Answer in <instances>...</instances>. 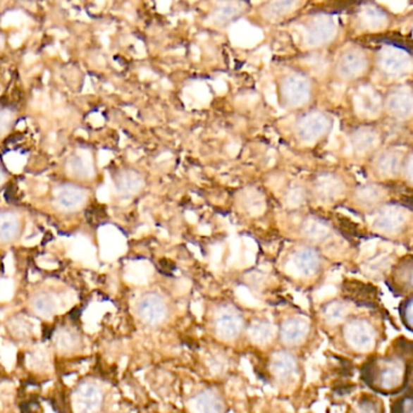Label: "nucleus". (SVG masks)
<instances>
[{"mask_svg":"<svg viewBox=\"0 0 413 413\" xmlns=\"http://www.w3.org/2000/svg\"><path fill=\"white\" fill-rule=\"evenodd\" d=\"M404 362L394 357H376L367 362L362 370V378L367 386L378 393L400 390L405 382Z\"/></svg>","mask_w":413,"mask_h":413,"instance_id":"f257e3e1","label":"nucleus"},{"mask_svg":"<svg viewBox=\"0 0 413 413\" xmlns=\"http://www.w3.org/2000/svg\"><path fill=\"white\" fill-rule=\"evenodd\" d=\"M343 331L348 345L357 350L367 352L375 345V328L365 319H352L347 323Z\"/></svg>","mask_w":413,"mask_h":413,"instance_id":"f03ea898","label":"nucleus"},{"mask_svg":"<svg viewBox=\"0 0 413 413\" xmlns=\"http://www.w3.org/2000/svg\"><path fill=\"white\" fill-rule=\"evenodd\" d=\"M330 128V121L325 114L319 112L308 113L301 116L296 124L298 137L304 142H313L321 137Z\"/></svg>","mask_w":413,"mask_h":413,"instance_id":"7ed1b4c3","label":"nucleus"},{"mask_svg":"<svg viewBox=\"0 0 413 413\" xmlns=\"http://www.w3.org/2000/svg\"><path fill=\"white\" fill-rule=\"evenodd\" d=\"M137 314L144 323L158 325L168 316V306L158 293H146L138 301Z\"/></svg>","mask_w":413,"mask_h":413,"instance_id":"20e7f679","label":"nucleus"},{"mask_svg":"<svg viewBox=\"0 0 413 413\" xmlns=\"http://www.w3.org/2000/svg\"><path fill=\"white\" fill-rule=\"evenodd\" d=\"M244 326V319L240 313L232 307H226L220 310L215 319V332L222 340H235L240 335Z\"/></svg>","mask_w":413,"mask_h":413,"instance_id":"39448f33","label":"nucleus"},{"mask_svg":"<svg viewBox=\"0 0 413 413\" xmlns=\"http://www.w3.org/2000/svg\"><path fill=\"white\" fill-rule=\"evenodd\" d=\"M281 95L286 104L291 107L306 104L310 95L309 80L300 74L290 75L283 82Z\"/></svg>","mask_w":413,"mask_h":413,"instance_id":"423d86ee","label":"nucleus"},{"mask_svg":"<svg viewBox=\"0 0 413 413\" xmlns=\"http://www.w3.org/2000/svg\"><path fill=\"white\" fill-rule=\"evenodd\" d=\"M411 65L409 54L402 49L390 47L384 49L379 56V66L389 77H400L407 73Z\"/></svg>","mask_w":413,"mask_h":413,"instance_id":"0eeeda50","label":"nucleus"},{"mask_svg":"<svg viewBox=\"0 0 413 413\" xmlns=\"http://www.w3.org/2000/svg\"><path fill=\"white\" fill-rule=\"evenodd\" d=\"M336 35V23L328 16H319L307 26V43L313 47L330 42Z\"/></svg>","mask_w":413,"mask_h":413,"instance_id":"6e6552de","label":"nucleus"},{"mask_svg":"<svg viewBox=\"0 0 413 413\" xmlns=\"http://www.w3.org/2000/svg\"><path fill=\"white\" fill-rule=\"evenodd\" d=\"M407 220L405 210L397 205L384 207L376 216L374 227L386 233H395L404 227Z\"/></svg>","mask_w":413,"mask_h":413,"instance_id":"1a4fd4ad","label":"nucleus"},{"mask_svg":"<svg viewBox=\"0 0 413 413\" xmlns=\"http://www.w3.org/2000/svg\"><path fill=\"white\" fill-rule=\"evenodd\" d=\"M78 407L84 413H95L104 402V394L96 384L82 383L75 393Z\"/></svg>","mask_w":413,"mask_h":413,"instance_id":"9d476101","label":"nucleus"},{"mask_svg":"<svg viewBox=\"0 0 413 413\" xmlns=\"http://www.w3.org/2000/svg\"><path fill=\"white\" fill-rule=\"evenodd\" d=\"M271 372L280 382H288L297 372V362L292 354L288 352H276L271 360Z\"/></svg>","mask_w":413,"mask_h":413,"instance_id":"9b49d317","label":"nucleus"},{"mask_svg":"<svg viewBox=\"0 0 413 413\" xmlns=\"http://www.w3.org/2000/svg\"><path fill=\"white\" fill-rule=\"evenodd\" d=\"M55 198L61 209L72 211L82 207L87 199V193L77 185H65L55 190Z\"/></svg>","mask_w":413,"mask_h":413,"instance_id":"f8f14e48","label":"nucleus"},{"mask_svg":"<svg viewBox=\"0 0 413 413\" xmlns=\"http://www.w3.org/2000/svg\"><path fill=\"white\" fill-rule=\"evenodd\" d=\"M366 68V57L359 50L345 51L337 62L338 73L345 78H355L364 72Z\"/></svg>","mask_w":413,"mask_h":413,"instance_id":"ddd939ff","label":"nucleus"},{"mask_svg":"<svg viewBox=\"0 0 413 413\" xmlns=\"http://www.w3.org/2000/svg\"><path fill=\"white\" fill-rule=\"evenodd\" d=\"M309 333V325L304 319L290 318L285 320L281 328L280 335L285 343L288 345H300L306 340Z\"/></svg>","mask_w":413,"mask_h":413,"instance_id":"4468645a","label":"nucleus"},{"mask_svg":"<svg viewBox=\"0 0 413 413\" xmlns=\"http://www.w3.org/2000/svg\"><path fill=\"white\" fill-rule=\"evenodd\" d=\"M295 267L298 273L304 276H314L321 267V259L318 251L312 247H303L293 257Z\"/></svg>","mask_w":413,"mask_h":413,"instance_id":"2eb2a0df","label":"nucleus"},{"mask_svg":"<svg viewBox=\"0 0 413 413\" xmlns=\"http://www.w3.org/2000/svg\"><path fill=\"white\" fill-rule=\"evenodd\" d=\"M388 109L399 119H406L412 114L413 99L407 90H396L388 99Z\"/></svg>","mask_w":413,"mask_h":413,"instance_id":"dca6fc26","label":"nucleus"},{"mask_svg":"<svg viewBox=\"0 0 413 413\" xmlns=\"http://www.w3.org/2000/svg\"><path fill=\"white\" fill-rule=\"evenodd\" d=\"M143 187V178L137 173L125 170L116 175V188L123 195H132L141 190Z\"/></svg>","mask_w":413,"mask_h":413,"instance_id":"f3484780","label":"nucleus"},{"mask_svg":"<svg viewBox=\"0 0 413 413\" xmlns=\"http://www.w3.org/2000/svg\"><path fill=\"white\" fill-rule=\"evenodd\" d=\"M193 402L199 413H226L223 401L216 393H200L194 397Z\"/></svg>","mask_w":413,"mask_h":413,"instance_id":"a211bd4d","label":"nucleus"},{"mask_svg":"<svg viewBox=\"0 0 413 413\" xmlns=\"http://www.w3.org/2000/svg\"><path fill=\"white\" fill-rule=\"evenodd\" d=\"M402 168V156L397 152H387L377 160V168L384 176H395Z\"/></svg>","mask_w":413,"mask_h":413,"instance_id":"6ab92c4d","label":"nucleus"},{"mask_svg":"<svg viewBox=\"0 0 413 413\" xmlns=\"http://www.w3.org/2000/svg\"><path fill=\"white\" fill-rule=\"evenodd\" d=\"M69 173H73V176L80 178H87L94 175V168L91 161L89 152H80L77 156L70 160L68 165Z\"/></svg>","mask_w":413,"mask_h":413,"instance_id":"aec40b11","label":"nucleus"},{"mask_svg":"<svg viewBox=\"0 0 413 413\" xmlns=\"http://www.w3.org/2000/svg\"><path fill=\"white\" fill-rule=\"evenodd\" d=\"M315 188L318 190L319 195L326 200L337 198L342 193V183L337 177L331 175L320 177Z\"/></svg>","mask_w":413,"mask_h":413,"instance_id":"412c9836","label":"nucleus"},{"mask_svg":"<svg viewBox=\"0 0 413 413\" xmlns=\"http://www.w3.org/2000/svg\"><path fill=\"white\" fill-rule=\"evenodd\" d=\"M303 234L310 240L321 241L330 234V227L318 217H310L303 223Z\"/></svg>","mask_w":413,"mask_h":413,"instance_id":"4be33fe9","label":"nucleus"},{"mask_svg":"<svg viewBox=\"0 0 413 413\" xmlns=\"http://www.w3.org/2000/svg\"><path fill=\"white\" fill-rule=\"evenodd\" d=\"M20 220L13 212L0 214V241H11L18 237Z\"/></svg>","mask_w":413,"mask_h":413,"instance_id":"5701e85b","label":"nucleus"},{"mask_svg":"<svg viewBox=\"0 0 413 413\" xmlns=\"http://www.w3.org/2000/svg\"><path fill=\"white\" fill-rule=\"evenodd\" d=\"M378 142V136L375 130L370 128H362L357 130L353 136L354 147L359 152L371 151Z\"/></svg>","mask_w":413,"mask_h":413,"instance_id":"b1692460","label":"nucleus"},{"mask_svg":"<svg viewBox=\"0 0 413 413\" xmlns=\"http://www.w3.org/2000/svg\"><path fill=\"white\" fill-rule=\"evenodd\" d=\"M273 335H274L273 326L264 320H256L249 327V336L254 343H259V345L269 342L273 338Z\"/></svg>","mask_w":413,"mask_h":413,"instance_id":"393cba45","label":"nucleus"},{"mask_svg":"<svg viewBox=\"0 0 413 413\" xmlns=\"http://www.w3.org/2000/svg\"><path fill=\"white\" fill-rule=\"evenodd\" d=\"M349 413H386L382 401L374 395H362Z\"/></svg>","mask_w":413,"mask_h":413,"instance_id":"a878e982","label":"nucleus"},{"mask_svg":"<svg viewBox=\"0 0 413 413\" xmlns=\"http://www.w3.org/2000/svg\"><path fill=\"white\" fill-rule=\"evenodd\" d=\"M393 279L395 281L396 285H400L399 288H401V285H404L402 290L404 288H409V290L411 288L412 286V259L411 257L404 259L397 266L396 271L393 273Z\"/></svg>","mask_w":413,"mask_h":413,"instance_id":"bb28decb","label":"nucleus"},{"mask_svg":"<svg viewBox=\"0 0 413 413\" xmlns=\"http://www.w3.org/2000/svg\"><path fill=\"white\" fill-rule=\"evenodd\" d=\"M32 304L35 312L43 316H50L56 309L55 300L49 293H40L38 296H35L32 301Z\"/></svg>","mask_w":413,"mask_h":413,"instance_id":"cd10ccee","label":"nucleus"},{"mask_svg":"<svg viewBox=\"0 0 413 413\" xmlns=\"http://www.w3.org/2000/svg\"><path fill=\"white\" fill-rule=\"evenodd\" d=\"M362 20L367 26L375 27L383 26L387 21V16L382 10L376 6H369L362 11Z\"/></svg>","mask_w":413,"mask_h":413,"instance_id":"c85d7f7f","label":"nucleus"},{"mask_svg":"<svg viewBox=\"0 0 413 413\" xmlns=\"http://www.w3.org/2000/svg\"><path fill=\"white\" fill-rule=\"evenodd\" d=\"M347 307L340 302H330L323 307V315L330 323H340L345 318Z\"/></svg>","mask_w":413,"mask_h":413,"instance_id":"c756f323","label":"nucleus"},{"mask_svg":"<svg viewBox=\"0 0 413 413\" xmlns=\"http://www.w3.org/2000/svg\"><path fill=\"white\" fill-rule=\"evenodd\" d=\"M295 6L293 1H274L269 3L264 9V16L269 18H280L290 13Z\"/></svg>","mask_w":413,"mask_h":413,"instance_id":"7c9ffc66","label":"nucleus"},{"mask_svg":"<svg viewBox=\"0 0 413 413\" xmlns=\"http://www.w3.org/2000/svg\"><path fill=\"white\" fill-rule=\"evenodd\" d=\"M357 198L364 205H374L382 198V192L377 187H365L357 193Z\"/></svg>","mask_w":413,"mask_h":413,"instance_id":"2f4dec72","label":"nucleus"},{"mask_svg":"<svg viewBox=\"0 0 413 413\" xmlns=\"http://www.w3.org/2000/svg\"><path fill=\"white\" fill-rule=\"evenodd\" d=\"M5 163L8 165V168L13 171V173H18L21 171L22 168L26 164V158L23 155L18 154V153H9L5 155Z\"/></svg>","mask_w":413,"mask_h":413,"instance_id":"473e14b6","label":"nucleus"},{"mask_svg":"<svg viewBox=\"0 0 413 413\" xmlns=\"http://www.w3.org/2000/svg\"><path fill=\"white\" fill-rule=\"evenodd\" d=\"M412 297H409L406 301L402 302L400 307V315L402 319V323L405 326L409 328V331L412 330Z\"/></svg>","mask_w":413,"mask_h":413,"instance_id":"72a5a7b5","label":"nucleus"},{"mask_svg":"<svg viewBox=\"0 0 413 413\" xmlns=\"http://www.w3.org/2000/svg\"><path fill=\"white\" fill-rule=\"evenodd\" d=\"M239 13L237 6L234 4H224L218 9L217 18H222L221 21H227L229 18H234Z\"/></svg>","mask_w":413,"mask_h":413,"instance_id":"f704fd0d","label":"nucleus"},{"mask_svg":"<svg viewBox=\"0 0 413 413\" xmlns=\"http://www.w3.org/2000/svg\"><path fill=\"white\" fill-rule=\"evenodd\" d=\"M411 411H412V406H411L409 399H402V400L397 401L395 407L393 409V413H411Z\"/></svg>","mask_w":413,"mask_h":413,"instance_id":"c9c22d12","label":"nucleus"},{"mask_svg":"<svg viewBox=\"0 0 413 413\" xmlns=\"http://www.w3.org/2000/svg\"><path fill=\"white\" fill-rule=\"evenodd\" d=\"M11 123V114L6 111H0V134H3L8 129Z\"/></svg>","mask_w":413,"mask_h":413,"instance_id":"e433bc0d","label":"nucleus"},{"mask_svg":"<svg viewBox=\"0 0 413 413\" xmlns=\"http://www.w3.org/2000/svg\"><path fill=\"white\" fill-rule=\"evenodd\" d=\"M3 180H4V175H3V173H1V170H0V183L3 182Z\"/></svg>","mask_w":413,"mask_h":413,"instance_id":"4c0bfd02","label":"nucleus"}]
</instances>
